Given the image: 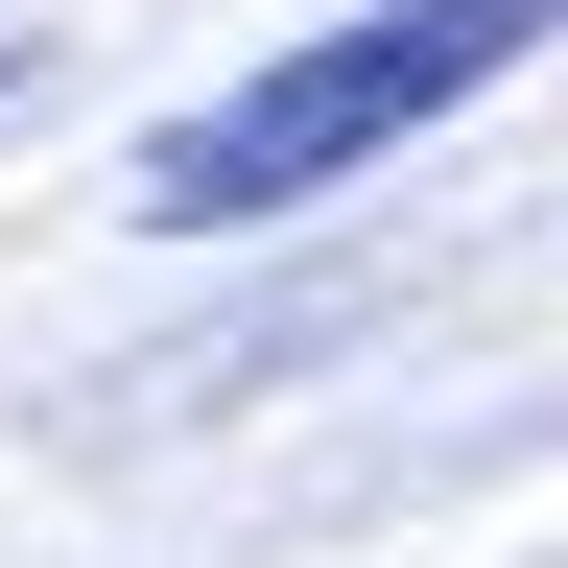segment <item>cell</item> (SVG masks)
<instances>
[{"label": "cell", "instance_id": "1", "mask_svg": "<svg viewBox=\"0 0 568 568\" xmlns=\"http://www.w3.org/2000/svg\"><path fill=\"white\" fill-rule=\"evenodd\" d=\"M568 24V0H379V24H308L284 71H237V95H190L166 142L119 166V213L142 237H237V213H284V190H332V166H379V142H426L450 95H497Z\"/></svg>", "mask_w": 568, "mask_h": 568}]
</instances>
